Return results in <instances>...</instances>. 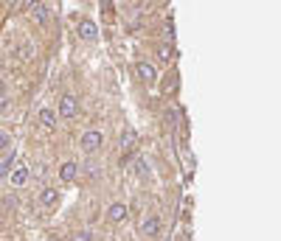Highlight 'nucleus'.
Wrapping results in <instances>:
<instances>
[{
  "instance_id": "nucleus-2",
  "label": "nucleus",
  "mask_w": 281,
  "mask_h": 241,
  "mask_svg": "<svg viewBox=\"0 0 281 241\" xmlns=\"http://www.w3.org/2000/svg\"><path fill=\"white\" fill-rule=\"evenodd\" d=\"M59 115L62 118H76L79 115V101L74 96H62L59 98Z\"/></svg>"
},
{
  "instance_id": "nucleus-10",
  "label": "nucleus",
  "mask_w": 281,
  "mask_h": 241,
  "mask_svg": "<svg viewBox=\"0 0 281 241\" xmlns=\"http://www.w3.org/2000/svg\"><path fill=\"white\" fill-rule=\"evenodd\" d=\"M28 9H31V17L37 20L40 25H43V23H48V6H45V3H31Z\"/></svg>"
},
{
  "instance_id": "nucleus-7",
  "label": "nucleus",
  "mask_w": 281,
  "mask_h": 241,
  "mask_svg": "<svg viewBox=\"0 0 281 241\" xmlns=\"http://www.w3.org/2000/svg\"><path fill=\"white\" fill-rule=\"evenodd\" d=\"M56 202H59V191L56 188H43L40 191V205L43 208H56Z\"/></svg>"
},
{
  "instance_id": "nucleus-20",
  "label": "nucleus",
  "mask_w": 281,
  "mask_h": 241,
  "mask_svg": "<svg viewBox=\"0 0 281 241\" xmlns=\"http://www.w3.org/2000/svg\"><path fill=\"white\" fill-rule=\"evenodd\" d=\"M101 12L104 14H113V3H101Z\"/></svg>"
},
{
  "instance_id": "nucleus-18",
  "label": "nucleus",
  "mask_w": 281,
  "mask_h": 241,
  "mask_svg": "<svg viewBox=\"0 0 281 241\" xmlns=\"http://www.w3.org/2000/svg\"><path fill=\"white\" fill-rule=\"evenodd\" d=\"M9 109H12V101H9V98H0V115H6Z\"/></svg>"
},
{
  "instance_id": "nucleus-16",
  "label": "nucleus",
  "mask_w": 281,
  "mask_h": 241,
  "mask_svg": "<svg viewBox=\"0 0 281 241\" xmlns=\"http://www.w3.org/2000/svg\"><path fill=\"white\" fill-rule=\"evenodd\" d=\"M74 241H93V233H90V230H76Z\"/></svg>"
},
{
  "instance_id": "nucleus-21",
  "label": "nucleus",
  "mask_w": 281,
  "mask_h": 241,
  "mask_svg": "<svg viewBox=\"0 0 281 241\" xmlns=\"http://www.w3.org/2000/svg\"><path fill=\"white\" fill-rule=\"evenodd\" d=\"M6 96V85H3V82H0V98Z\"/></svg>"
},
{
  "instance_id": "nucleus-17",
  "label": "nucleus",
  "mask_w": 281,
  "mask_h": 241,
  "mask_svg": "<svg viewBox=\"0 0 281 241\" xmlns=\"http://www.w3.org/2000/svg\"><path fill=\"white\" fill-rule=\"evenodd\" d=\"M12 163H14V154H9L6 160H3V166H0V177H6V174H9V169H12Z\"/></svg>"
},
{
  "instance_id": "nucleus-11",
  "label": "nucleus",
  "mask_w": 281,
  "mask_h": 241,
  "mask_svg": "<svg viewBox=\"0 0 281 241\" xmlns=\"http://www.w3.org/2000/svg\"><path fill=\"white\" fill-rule=\"evenodd\" d=\"M40 124H43L45 129H54L56 127V112H54V109H48V107L40 109Z\"/></svg>"
},
{
  "instance_id": "nucleus-6",
  "label": "nucleus",
  "mask_w": 281,
  "mask_h": 241,
  "mask_svg": "<svg viewBox=\"0 0 281 241\" xmlns=\"http://www.w3.org/2000/svg\"><path fill=\"white\" fill-rule=\"evenodd\" d=\"M79 36L82 39H87V43H93V39H96L98 36V28H96V23H93V20H82L79 23Z\"/></svg>"
},
{
  "instance_id": "nucleus-19",
  "label": "nucleus",
  "mask_w": 281,
  "mask_h": 241,
  "mask_svg": "<svg viewBox=\"0 0 281 241\" xmlns=\"http://www.w3.org/2000/svg\"><path fill=\"white\" fill-rule=\"evenodd\" d=\"M6 146H9V135H6V132H0V151L6 149Z\"/></svg>"
},
{
  "instance_id": "nucleus-9",
  "label": "nucleus",
  "mask_w": 281,
  "mask_h": 241,
  "mask_svg": "<svg viewBox=\"0 0 281 241\" xmlns=\"http://www.w3.org/2000/svg\"><path fill=\"white\" fill-rule=\"evenodd\" d=\"M9 180H12L14 188L25 185V180H28V169H25V166H17V169H12V171H9Z\"/></svg>"
},
{
  "instance_id": "nucleus-14",
  "label": "nucleus",
  "mask_w": 281,
  "mask_h": 241,
  "mask_svg": "<svg viewBox=\"0 0 281 241\" xmlns=\"http://www.w3.org/2000/svg\"><path fill=\"white\" fill-rule=\"evenodd\" d=\"M158 59L160 62H169L171 59V45H160V48H158Z\"/></svg>"
},
{
  "instance_id": "nucleus-3",
  "label": "nucleus",
  "mask_w": 281,
  "mask_h": 241,
  "mask_svg": "<svg viewBox=\"0 0 281 241\" xmlns=\"http://www.w3.org/2000/svg\"><path fill=\"white\" fill-rule=\"evenodd\" d=\"M140 233H144V235H158L160 233V219L155 216V213L144 216V219H140Z\"/></svg>"
},
{
  "instance_id": "nucleus-5",
  "label": "nucleus",
  "mask_w": 281,
  "mask_h": 241,
  "mask_svg": "<svg viewBox=\"0 0 281 241\" xmlns=\"http://www.w3.org/2000/svg\"><path fill=\"white\" fill-rule=\"evenodd\" d=\"M135 70H138V78L140 82H147V85H152L155 78H158V70H155V65H149V62H138Z\"/></svg>"
},
{
  "instance_id": "nucleus-12",
  "label": "nucleus",
  "mask_w": 281,
  "mask_h": 241,
  "mask_svg": "<svg viewBox=\"0 0 281 241\" xmlns=\"http://www.w3.org/2000/svg\"><path fill=\"white\" fill-rule=\"evenodd\" d=\"M135 171H138L140 180H149V177H152V169H149L147 160H135Z\"/></svg>"
},
{
  "instance_id": "nucleus-4",
  "label": "nucleus",
  "mask_w": 281,
  "mask_h": 241,
  "mask_svg": "<svg viewBox=\"0 0 281 241\" xmlns=\"http://www.w3.org/2000/svg\"><path fill=\"white\" fill-rule=\"evenodd\" d=\"M129 216V208L124 205V202H113L110 208H107V219H110V222H124V219Z\"/></svg>"
},
{
  "instance_id": "nucleus-1",
  "label": "nucleus",
  "mask_w": 281,
  "mask_h": 241,
  "mask_svg": "<svg viewBox=\"0 0 281 241\" xmlns=\"http://www.w3.org/2000/svg\"><path fill=\"white\" fill-rule=\"evenodd\" d=\"M82 151H98L101 149V143H104V135L98 132V129H87L85 135H82Z\"/></svg>"
},
{
  "instance_id": "nucleus-8",
  "label": "nucleus",
  "mask_w": 281,
  "mask_h": 241,
  "mask_svg": "<svg viewBox=\"0 0 281 241\" xmlns=\"http://www.w3.org/2000/svg\"><path fill=\"white\" fill-rule=\"evenodd\" d=\"M76 174H79V166H76L74 160H67V163H62V166H59V180H62V182L76 180Z\"/></svg>"
},
{
  "instance_id": "nucleus-15",
  "label": "nucleus",
  "mask_w": 281,
  "mask_h": 241,
  "mask_svg": "<svg viewBox=\"0 0 281 241\" xmlns=\"http://www.w3.org/2000/svg\"><path fill=\"white\" fill-rule=\"evenodd\" d=\"M174 90H178V76H169V78H166V87H163V93L169 96V93H174Z\"/></svg>"
},
{
  "instance_id": "nucleus-13",
  "label": "nucleus",
  "mask_w": 281,
  "mask_h": 241,
  "mask_svg": "<svg viewBox=\"0 0 281 241\" xmlns=\"http://www.w3.org/2000/svg\"><path fill=\"white\" fill-rule=\"evenodd\" d=\"M132 143H135V132H132V129H124V135H121V151H127Z\"/></svg>"
}]
</instances>
